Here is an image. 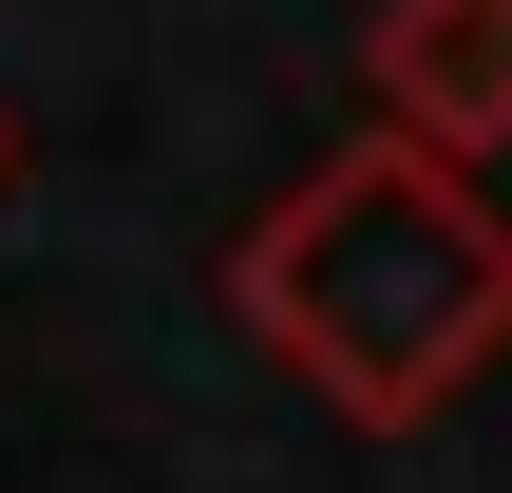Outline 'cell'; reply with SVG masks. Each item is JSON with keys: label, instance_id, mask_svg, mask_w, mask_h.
<instances>
[{"label": "cell", "instance_id": "7a4b0ae2", "mask_svg": "<svg viewBox=\"0 0 512 493\" xmlns=\"http://www.w3.org/2000/svg\"><path fill=\"white\" fill-rule=\"evenodd\" d=\"M361 95H380V133L494 171L512 152V0H380L361 19Z\"/></svg>", "mask_w": 512, "mask_h": 493}, {"label": "cell", "instance_id": "3957f363", "mask_svg": "<svg viewBox=\"0 0 512 493\" xmlns=\"http://www.w3.org/2000/svg\"><path fill=\"white\" fill-rule=\"evenodd\" d=\"M0 171H19V114H0Z\"/></svg>", "mask_w": 512, "mask_h": 493}, {"label": "cell", "instance_id": "6da1fadb", "mask_svg": "<svg viewBox=\"0 0 512 493\" xmlns=\"http://www.w3.org/2000/svg\"><path fill=\"white\" fill-rule=\"evenodd\" d=\"M228 323L361 437H437L512 361V209L418 152V133H342L247 247H228Z\"/></svg>", "mask_w": 512, "mask_h": 493}]
</instances>
